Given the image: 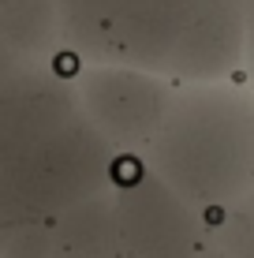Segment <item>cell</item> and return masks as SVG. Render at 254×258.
I'll return each mask as SVG.
<instances>
[{"instance_id": "1", "label": "cell", "mask_w": 254, "mask_h": 258, "mask_svg": "<svg viewBox=\"0 0 254 258\" xmlns=\"http://www.w3.org/2000/svg\"><path fill=\"white\" fill-rule=\"evenodd\" d=\"M82 49L109 68L168 83H213L243 75L239 0H67Z\"/></svg>"}, {"instance_id": "2", "label": "cell", "mask_w": 254, "mask_h": 258, "mask_svg": "<svg viewBox=\"0 0 254 258\" xmlns=\"http://www.w3.org/2000/svg\"><path fill=\"white\" fill-rule=\"evenodd\" d=\"M142 165L187 206L209 213L254 191V86L247 79L176 86Z\"/></svg>"}, {"instance_id": "3", "label": "cell", "mask_w": 254, "mask_h": 258, "mask_svg": "<svg viewBox=\"0 0 254 258\" xmlns=\"http://www.w3.org/2000/svg\"><path fill=\"white\" fill-rule=\"evenodd\" d=\"M112 213L127 258H198L209 247L206 213L180 199L142 157H120L112 176Z\"/></svg>"}, {"instance_id": "4", "label": "cell", "mask_w": 254, "mask_h": 258, "mask_svg": "<svg viewBox=\"0 0 254 258\" xmlns=\"http://www.w3.org/2000/svg\"><path fill=\"white\" fill-rule=\"evenodd\" d=\"M176 83L131 68H101L90 79L94 131L120 157H138L164 120Z\"/></svg>"}, {"instance_id": "5", "label": "cell", "mask_w": 254, "mask_h": 258, "mask_svg": "<svg viewBox=\"0 0 254 258\" xmlns=\"http://www.w3.org/2000/svg\"><path fill=\"white\" fill-rule=\"evenodd\" d=\"M206 239L213 251L232 258H254V191L206 213Z\"/></svg>"}, {"instance_id": "6", "label": "cell", "mask_w": 254, "mask_h": 258, "mask_svg": "<svg viewBox=\"0 0 254 258\" xmlns=\"http://www.w3.org/2000/svg\"><path fill=\"white\" fill-rule=\"evenodd\" d=\"M243 4V30H247V45H243V79L254 86V0H239Z\"/></svg>"}, {"instance_id": "7", "label": "cell", "mask_w": 254, "mask_h": 258, "mask_svg": "<svg viewBox=\"0 0 254 258\" xmlns=\"http://www.w3.org/2000/svg\"><path fill=\"white\" fill-rule=\"evenodd\" d=\"M198 258H232V254H224V251H213V247H206V251L198 254Z\"/></svg>"}, {"instance_id": "8", "label": "cell", "mask_w": 254, "mask_h": 258, "mask_svg": "<svg viewBox=\"0 0 254 258\" xmlns=\"http://www.w3.org/2000/svg\"><path fill=\"white\" fill-rule=\"evenodd\" d=\"M116 258H127V254H116Z\"/></svg>"}]
</instances>
